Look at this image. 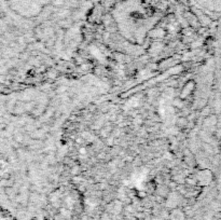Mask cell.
<instances>
[{
    "mask_svg": "<svg viewBox=\"0 0 221 220\" xmlns=\"http://www.w3.org/2000/svg\"><path fill=\"white\" fill-rule=\"evenodd\" d=\"M80 153H81V154H85V153H86V150H85L84 148H81V149H80Z\"/></svg>",
    "mask_w": 221,
    "mask_h": 220,
    "instance_id": "obj_1",
    "label": "cell"
}]
</instances>
